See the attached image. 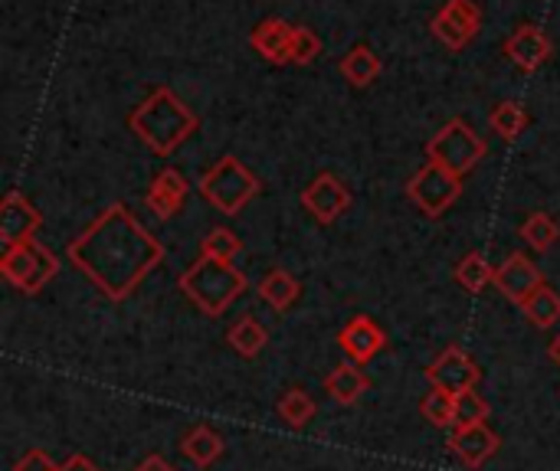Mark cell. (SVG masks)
I'll use <instances>...</instances> for the list:
<instances>
[{"label":"cell","mask_w":560,"mask_h":471,"mask_svg":"<svg viewBox=\"0 0 560 471\" xmlns=\"http://www.w3.org/2000/svg\"><path fill=\"white\" fill-rule=\"evenodd\" d=\"M69 262L108 298L125 302L164 259L161 243L125 207L112 203L82 236L69 243Z\"/></svg>","instance_id":"obj_1"},{"label":"cell","mask_w":560,"mask_h":471,"mask_svg":"<svg viewBox=\"0 0 560 471\" xmlns=\"http://www.w3.org/2000/svg\"><path fill=\"white\" fill-rule=\"evenodd\" d=\"M128 128L151 151L171 154L174 148H180L197 131V115L167 85H161L128 115Z\"/></svg>","instance_id":"obj_2"},{"label":"cell","mask_w":560,"mask_h":471,"mask_svg":"<svg viewBox=\"0 0 560 471\" xmlns=\"http://www.w3.org/2000/svg\"><path fill=\"white\" fill-rule=\"evenodd\" d=\"M246 289V275L233 262H217L203 256L180 275V292L210 318H220Z\"/></svg>","instance_id":"obj_3"},{"label":"cell","mask_w":560,"mask_h":471,"mask_svg":"<svg viewBox=\"0 0 560 471\" xmlns=\"http://www.w3.org/2000/svg\"><path fill=\"white\" fill-rule=\"evenodd\" d=\"M259 190H262V184L256 180V174L243 161H236L233 154L220 157L200 177V197L226 216H236L249 200L259 197Z\"/></svg>","instance_id":"obj_4"},{"label":"cell","mask_w":560,"mask_h":471,"mask_svg":"<svg viewBox=\"0 0 560 471\" xmlns=\"http://www.w3.org/2000/svg\"><path fill=\"white\" fill-rule=\"evenodd\" d=\"M489 144L463 121V118H453L446 121L427 144V157L430 164H440L446 170H453L456 177H466L479 167V161L486 157Z\"/></svg>","instance_id":"obj_5"},{"label":"cell","mask_w":560,"mask_h":471,"mask_svg":"<svg viewBox=\"0 0 560 471\" xmlns=\"http://www.w3.org/2000/svg\"><path fill=\"white\" fill-rule=\"evenodd\" d=\"M59 272V262L56 256L39 246L36 239L33 243H20V246H10L3 249V259H0V275L23 295H36L43 292Z\"/></svg>","instance_id":"obj_6"},{"label":"cell","mask_w":560,"mask_h":471,"mask_svg":"<svg viewBox=\"0 0 560 471\" xmlns=\"http://www.w3.org/2000/svg\"><path fill=\"white\" fill-rule=\"evenodd\" d=\"M459 193H463V177H456L453 170H446L440 164H427L407 184V197L427 216H443L459 200Z\"/></svg>","instance_id":"obj_7"},{"label":"cell","mask_w":560,"mask_h":471,"mask_svg":"<svg viewBox=\"0 0 560 471\" xmlns=\"http://www.w3.org/2000/svg\"><path fill=\"white\" fill-rule=\"evenodd\" d=\"M482 30V7L476 0H446V7L433 16V36L459 52L463 46H469Z\"/></svg>","instance_id":"obj_8"},{"label":"cell","mask_w":560,"mask_h":471,"mask_svg":"<svg viewBox=\"0 0 560 471\" xmlns=\"http://www.w3.org/2000/svg\"><path fill=\"white\" fill-rule=\"evenodd\" d=\"M302 207L312 213L315 223L328 226V223H335L351 207V190L341 184V177L325 170V174L312 177L308 187L302 190Z\"/></svg>","instance_id":"obj_9"},{"label":"cell","mask_w":560,"mask_h":471,"mask_svg":"<svg viewBox=\"0 0 560 471\" xmlns=\"http://www.w3.org/2000/svg\"><path fill=\"white\" fill-rule=\"evenodd\" d=\"M430 384L446 390V393H466V390H476L479 384V367L476 361L463 351V348H446L427 370Z\"/></svg>","instance_id":"obj_10"},{"label":"cell","mask_w":560,"mask_h":471,"mask_svg":"<svg viewBox=\"0 0 560 471\" xmlns=\"http://www.w3.org/2000/svg\"><path fill=\"white\" fill-rule=\"evenodd\" d=\"M39 223H43L39 210L20 190H10L3 197V207H0V243L7 249L20 246V243H33Z\"/></svg>","instance_id":"obj_11"},{"label":"cell","mask_w":560,"mask_h":471,"mask_svg":"<svg viewBox=\"0 0 560 471\" xmlns=\"http://www.w3.org/2000/svg\"><path fill=\"white\" fill-rule=\"evenodd\" d=\"M338 348L348 354L351 364H371L384 348H387V334L377 321H371L368 315H354L341 331H338Z\"/></svg>","instance_id":"obj_12"},{"label":"cell","mask_w":560,"mask_h":471,"mask_svg":"<svg viewBox=\"0 0 560 471\" xmlns=\"http://www.w3.org/2000/svg\"><path fill=\"white\" fill-rule=\"evenodd\" d=\"M495 285H499V292H502L505 298H512L515 305H525V302L545 285V279H541V269H538L525 252H512V256L499 266Z\"/></svg>","instance_id":"obj_13"},{"label":"cell","mask_w":560,"mask_h":471,"mask_svg":"<svg viewBox=\"0 0 560 471\" xmlns=\"http://www.w3.org/2000/svg\"><path fill=\"white\" fill-rule=\"evenodd\" d=\"M187 193H190V187H187L184 174L174 170V167H164V170L151 180V187H148V193H144V203H148V210H151L158 220H174V216L184 210Z\"/></svg>","instance_id":"obj_14"},{"label":"cell","mask_w":560,"mask_h":471,"mask_svg":"<svg viewBox=\"0 0 560 471\" xmlns=\"http://www.w3.org/2000/svg\"><path fill=\"white\" fill-rule=\"evenodd\" d=\"M450 449H453V456H456L463 466L479 469V466H486V462L502 449V439H499V433H492L486 423H479V426H469V429H453Z\"/></svg>","instance_id":"obj_15"},{"label":"cell","mask_w":560,"mask_h":471,"mask_svg":"<svg viewBox=\"0 0 560 471\" xmlns=\"http://www.w3.org/2000/svg\"><path fill=\"white\" fill-rule=\"evenodd\" d=\"M505 52L509 59L525 69V72H535L541 69L548 59H551V39L535 26V23H522L509 39H505Z\"/></svg>","instance_id":"obj_16"},{"label":"cell","mask_w":560,"mask_h":471,"mask_svg":"<svg viewBox=\"0 0 560 471\" xmlns=\"http://www.w3.org/2000/svg\"><path fill=\"white\" fill-rule=\"evenodd\" d=\"M292 33L295 26L282 16H266L253 26L249 33V43L253 49L266 59V62H276V66H289V46H292Z\"/></svg>","instance_id":"obj_17"},{"label":"cell","mask_w":560,"mask_h":471,"mask_svg":"<svg viewBox=\"0 0 560 471\" xmlns=\"http://www.w3.org/2000/svg\"><path fill=\"white\" fill-rule=\"evenodd\" d=\"M325 390L331 393V400H335V403H341V407H354V403L371 390V380H368V374H364L358 364H341V367H335V370L328 374Z\"/></svg>","instance_id":"obj_18"},{"label":"cell","mask_w":560,"mask_h":471,"mask_svg":"<svg viewBox=\"0 0 560 471\" xmlns=\"http://www.w3.org/2000/svg\"><path fill=\"white\" fill-rule=\"evenodd\" d=\"M338 69H341V75H345L354 89H368L371 82H377L384 62H381V56H377L371 46H354V49H348V56L341 59Z\"/></svg>","instance_id":"obj_19"},{"label":"cell","mask_w":560,"mask_h":471,"mask_svg":"<svg viewBox=\"0 0 560 471\" xmlns=\"http://www.w3.org/2000/svg\"><path fill=\"white\" fill-rule=\"evenodd\" d=\"M256 292H259V298H262L266 305H272L276 311H289V308L299 302L302 285H299V279L289 275L285 269H272V272L259 282Z\"/></svg>","instance_id":"obj_20"},{"label":"cell","mask_w":560,"mask_h":471,"mask_svg":"<svg viewBox=\"0 0 560 471\" xmlns=\"http://www.w3.org/2000/svg\"><path fill=\"white\" fill-rule=\"evenodd\" d=\"M180 452H184L194 466L210 469V466L223 456V436H220L217 429H210V426H197V429H190V433L184 436Z\"/></svg>","instance_id":"obj_21"},{"label":"cell","mask_w":560,"mask_h":471,"mask_svg":"<svg viewBox=\"0 0 560 471\" xmlns=\"http://www.w3.org/2000/svg\"><path fill=\"white\" fill-rule=\"evenodd\" d=\"M226 341H230V348H233L240 357H256V354H262V348L269 344V334H266V328H262L256 318H243V321H236V325L226 331Z\"/></svg>","instance_id":"obj_22"},{"label":"cell","mask_w":560,"mask_h":471,"mask_svg":"<svg viewBox=\"0 0 560 471\" xmlns=\"http://www.w3.org/2000/svg\"><path fill=\"white\" fill-rule=\"evenodd\" d=\"M318 407L315 400L302 390V387H292L282 400H279V420L289 426V429H305L312 420H315Z\"/></svg>","instance_id":"obj_23"},{"label":"cell","mask_w":560,"mask_h":471,"mask_svg":"<svg viewBox=\"0 0 560 471\" xmlns=\"http://www.w3.org/2000/svg\"><path fill=\"white\" fill-rule=\"evenodd\" d=\"M456 282H459L466 292L479 295V292H486L489 282H495V269L489 266V259H486L482 252H469V256L456 266Z\"/></svg>","instance_id":"obj_24"},{"label":"cell","mask_w":560,"mask_h":471,"mask_svg":"<svg viewBox=\"0 0 560 471\" xmlns=\"http://www.w3.org/2000/svg\"><path fill=\"white\" fill-rule=\"evenodd\" d=\"M522 311L532 318V325H538V328H551V325H558L560 321V295L551 289V285H541L525 305H522Z\"/></svg>","instance_id":"obj_25"},{"label":"cell","mask_w":560,"mask_h":471,"mask_svg":"<svg viewBox=\"0 0 560 471\" xmlns=\"http://www.w3.org/2000/svg\"><path fill=\"white\" fill-rule=\"evenodd\" d=\"M240 252H243V243H240V236H236L233 229H226V226H217V229H210V233L200 239V256H203V259L233 262Z\"/></svg>","instance_id":"obj_26"},{"label":"cell","mask_w":560,"mask_h":471,"mask_svg":"<svg viewBox=\"0 0 560 471\" xmlns=\"http://www.w3.org/2000/svg\"><path fill=\"white\" fill-rule=\"evenodd\" d=\"M489 125H492V131H499L505 141H515V138L528 128V111H525L518 102H502V105L492 108Z\"/></svg>","instance_id":"obj_27"},{"label":"cell","mask_w":560,"mask_h":471,"mask_svg":"<svg viewBox=\"0 0 560 471\" xmlns=\"http://www.w3.org/2000/svg\"><path fill=\"white\" fill-rule=\"evenodd\" d=\"M420 410H423V416H427L436 429H453V423H456V393H446V390L433 387V390L423 397Z\"/></svg>","instance_id":"obj_28"},{"label":"cell","mask_w":560,"mask_h":471,"mask_svg":"<svg viewBox=\"0 0 560 471\" xmlns=\"http://www.w3.org/2000/svg\"><path fill=\"white\" fill-rule=\"evenodd\" d=\"M522 236L528 239L532 249L548 252V249L560 239V226L548 216V213H532V216L525 220V226H522Z\"/></svg>","instance_id":"obj_29"},{"label":"cell","mask_w":560,"mask_h":471,"mask_svg":"<svg viewBox=\"0 0 560 471\" xmlns=\"http://www.w3.org/2000/svg\"><path fill=\"white\" fill-rule=\"evenodd\" d=\"M489 420V403L482 393L476 390H466V393H456V423L453 429H469V426H479Z\"/></svg>","instance_id":"obj_30"},{"label":"cell","mask_w":560,"mask_h":471,"mask_svg":"<svg viewBox=\"0 0 560 471\" xmlns=\"http://www.w3.org/2000/svg\"><path fill=\"white\" fill-rule=\"evenodd\" d=\"M322 56V39L315 36V30L308 26H295L292 33V46H289V62L295 66H308Z\"/></svg>","instance_id":"obj_31"},{"label":"cell","mask_w":560,"mask_h":471,"mask_svg":"<svg viewBox=\"0 0 560 471\" xmlns=\"http://www.w3.org/2000/svg\"><path fill=\"white\" fill-rule=\"evenodd\" d=\"M13 471H59V466L46 456V452H39V449H30L16 466H13Z\"/></svg>","instance_id":"obj_32"},{"label":"cell","mask_w":560,"mask_h":471,"mask_svg":"<svg viewBox=\"0 0 560 471\" xmlns=\"http://www.w3.org/2000/svg\"><path fill=\"white\" fill-rule=\"evenodd\" d=\"M59 471H102L92 459H85V456H69L62 466H59Z\"/></svg>","instance_id":"obj_33"},{"label":"cell","mask_w":560,"mask_h":471,"mask_svg":"<svg viewBox=\"0 0 560 471\" xmlns=\"http://www.w3.org/2000/svg\"><path fill=\"white\" fill-rule=\"evenodd\" d=\"M135 471H174V466H171L164 456H148L144 462H138V469Z\"/></svg>","instance_id":"obj_34"},{"label":"cell","mask_w":560,"mask_h":471,"mask_svg":"<svg viewBox=\"0 0 560 471\" xmlns=\"http://www.w3.org/2000/svg\"><path fill=\"white\" fill-rule=\"evenodd\" d=\"M548 354H551V361L560 367V334L551 341V344H548Z\"/></svg>","instance_id":"obj_35"}]
</instances>
